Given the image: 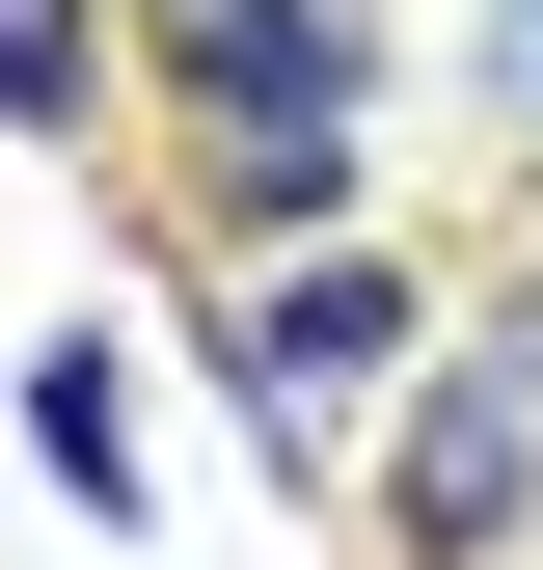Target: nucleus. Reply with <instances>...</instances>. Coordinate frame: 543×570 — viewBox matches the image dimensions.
I'll list each match as a JSON object with an SVG mask.
<instances>
[{"label":"nucleus","instance_id":"5","mask_svg":"<svg viewBox=\"0 0 543 570\" xmlns=\"http://www.w3.org/2000/svg\"><path fill=\"white\" fill-rule=\"evenodd\" d=\"M0 136H82V0H0Z\"/></svg>","mask_w":543,"mask_h":570},{"label":"nucleus","instance_id":"2","mask_svg":"<svg viewBox=\"0 0 543 570\" xmlns=\"http://www.w3.org/2000/svg\"><path fill=\"white\" fill-rule=\"evenodd\" d=\"M218 381H245V435L299 462L354 381H407V272H381V245H272L245 299H218Z\"/></svg>","mask_w":543,"mask_h":570},{"label":"nucleus","instance_id":"4","mask_svg":"<svg viewBox=\"0 0 543 570\" xmlns=\"http://www.w3.org/2000/svg\"><path fill=\"white\" fill-rule=\"evenodd\" d=\"M28 462L82 489V517H136V353H109V326H55V353H28Z\"/></svg>","mask_w":543,"mask_h":570},{"label":"nucleus","instance_id":"3","mask_svg":"<svg viewBox=\"0 0 543 570\" xmlns=\"http://www.w3.org/2000/svg\"><path fill=\"white\" fill-rule=\"evenodd\" d=\"M516 489H543V326H490V353H435V381H407V570H490L516 543Z\"/></svg>","mask_w":543,"mask_h":570},{"label":"nucleus","instance_id":"1","mask_svg":"<svg viewBox=\"0 0 543 570\" xmlns=\"http://www.w3.org/2000/svg\"><path fill=\"white\" fill-rule=\"evenodd\" d=\"M136 28H164L190 190H218L245 245H354V190H381V55H354V0H136Z\"/></svg>","mask_w":543,"mask_h":570},{"label":"nucleus","instance_id":"7","mask_svg":"<svg viewBox=\"0 0 543 570\" xmlns=\"http://www.w3.org/2000/svg\"><path fill=\"white\" fill-rule=\"evenodd\" d=\"M516 326H543V299H516Z\"/></svg>","mask_w":543,"mask_h":570},{"label":"nucleus","instance_id":"6","mask_svg":"<svg viewBox=\"0 0 543 570\" xmlns=\"http://www.w3.org/2000/svg\"><path fill=\"white\" fill-rule=\"evenodd\" d=\"M490 109H516V136H543V0H490Z\"/></svg>","mask_w":543,"mask_h":570}]
</instances>
